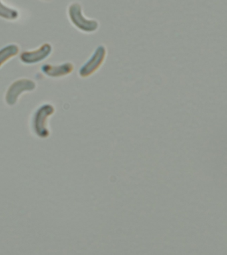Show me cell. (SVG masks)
<instances>
[{
	"mask_svg": "<svg viewBox=\"0 0 227 255\" xmlns=\"http://www.w3.org/2000/svg\"><path fill=\"white\" fill-rule=\"evenodd\" d=\"M52 47L49 43H45L37 50L24 51L20 55L21 61L25 64L31 65L41 62L50 55Z\"/></svg>",
	"mask_w": 227,
	"mask_h": 255,
	"instance_id": "cell-5",
	"label": "cell"
},
{
	"mask_svg": "<svg viewBox=\"0 0 227 255\" xmlns=\"http://www.w3.org/2000/svg\"><path fill=\"white\" fill-rule=\"evenodd\" d=\"M107 56L106 47L101 45L97 47L90 58L83 65L79 71V75L82 78H88L101 68L106 60Z\"/></svg>",
	"mask_w": 227,
	"mask_h": 255,
	"instance_id": "cell-2",
	"label": "cell"
},
{
	"mask_svg": "<svg viewBox=\"0 0 227 255\" xmlns=\"http://www.w3.org/2000/svg\"><path fill=\"white\" fill-rule=\"evenodd\" d=\"M71 22L79 30L87 33L96 32L100 26L98 21L86 18L83 15L82 6L79 3H73L68 9Z\"/></svg>",
	"mask_w": 227,
	"mask_h": 255,
	"instance_id": "cell-1",
	"label": "cell"
},
{
	"mask_svg": "<svg viewBox=\"0 0 227 255\" xmlns=\"http://www.w3.org/2000/svg\"><path fill=\"white\" fill-rule=\"evenodd\" d=\"M0 17L7 20H15L19 17V12L16 9L7 7L0 0Z\"/></svg>",
	"mask_w": 227,
	"mask_h": 255,
	"instance_id": "cell-8",
	"label": "cell"
},
{
	"mask_svg": "<svg viewBox=\"0 0 227 255\" xmlns=\"http://www.w3.org/2000/svg\"><path fill=\"white\" fill-rule=\"evenodd\" d=\"M74 65L72 63L68 62L62 63L59 66H52V65L45 64L41 66V70L43 74L51 78H59L67 76L74 71Z\"/></svg>",
	"mask_w": 227,
	"mask_h": 255,
	"instance_id": "cell-6",
	"label": "cell"
},
{
	"mask_svg": "<svg viewBox=\"0 0 227 255\" xmlns=\"http://www.w3.org/2000/svg\"><path fill=\"white\" fill-rule=\"evenodd\" d=\"M53 112L54 108L50 104L41 106L35 112L33 118V128L39 137L45 138L49 135V131L47 129V120Z\"/></svg>",
	"mask_w": 227,
	"mask_h": 255,
	"instance_id": "cell-3",
	"label": "cell"
},
{
	"mask_svg": "<svg viewBox=\"0 0 227 255\" xmlns=\"http://www.w3.org/2000/svg\"><path fill=\"white\" fill-rule=\"evenodd\" d=\"M18 45L10 44L0 49V67L2 66L7 61L18 54Z\"/></svg>",
	"mask_w": 227,
	"mask_h": 255,
	"instance_id": "cell-7",
	"label": "cell"
},
{
	"mask_svg": "<svg viewBox=\"0 0 227 255\" xmlns=\"http://www.w3.org/2000/svg\"><path fill=\"white\" fill-rule=\"evenodd\" d=\"M43 1H50V0H43Z\"/></svg>",
	"mask_w": 227,
	"mask_h": 255,
	"instance_id": "cell-9",
	"label": "cell"
},
{
	"mask_svg": "<svg viewBox=\"0 0 227 255\" xmlns=\"http://www.w3.org/2000/svg\"><path fill=\"white\" fill-rule=\"evenodd\" d=\"M36 88V84L29 79H21L15 81L9 86L5 97V100L9 106L16 104L19 97L25 92H31Z\"/></svg>",
	"mask_w": 227,
	"mask_h": 255,
	"instance_id": "cell-4",
	"label": "cell"
}]
</instances>
